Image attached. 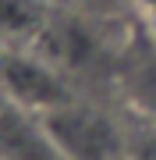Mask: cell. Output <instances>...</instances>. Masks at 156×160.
<instances>
[{
	"mask_svg": "<svg viewBox=\"0 0 156 160\" xmlns=\"http://www.w3.org/2000/svg\"><path fill=\"white\" fill-rule=\"evenodd\" d=\"M43 118L68 160H124V128H117L99 110H89L71 100Z\"/></svg>",
	"mask_w": 156,
	"mask_h": 160,
	"instance_id": "obj_1",
	"label": "cell"
},
{
	"mask_svg": "<svg viewBox=\"0 0 156 160\" xmlns=\"http://www.w3.org/2000/svg\"><path fill=\"white\" fill-rule=\"evenodd\" d=\"M0 92L7 96V103L39 110V114H50V110L71 103V92L64 86L60 71L50 61L35 57L29 50H18V46H7L0 53Z\"/></svg>",
	"mask_w": 156,
	"mask_h": 160,
	"instance_id": "obj_2",
	"label": "cell"
},
{
	"mask_svg": "<svg viewBox=\"0 0 156 160\" xmlns=\"http://www.w3.org/2000/svg\"><path fill=\"white\" fill-rule=\"evenodd\" d=\"M0 160H68L57 135L39 110L4 103L0 107Z\"/></svg>",
	"mask_w": 156,
	"mask_h": 160,
	"instance_id": "obj_3",
	"label": "cell"
},
{
	"mask_svg": "<svg viewBox=\"0 0 156 160\" xmlns=\"http://www.w3.org/2000/svg\"><path fill=\"white\" fill-rule=\"evenodd\" d=\"M50 25L43 0H0V46H21L39 39Z\"/></svg>",
	"mask_w": 156,
	"mask_h": 160,
	"instance_id": "obj_4",
	"label": "cell"
},
{
	"mask_svg": "<svg viewBox=\"0 0 156 160\" xmlns=\"http://www.w3.org/2000/svg\"><path fill=\"white\" fill-rule=\"evenodd\" d=\"M145 22H149V29H153V39H156V0H149V4H145Z\"/></svg>",
	"mask_w": 156,
	"mask_h": 160,
	"instance_id": "obj_5",
	"label": "cell"
},
{
	"mask_svg": "<svg viewBox=\"0 0 156 160\" xmlns=\"http://www.w3.org/2000/svg\"><path fill=\"white\" fill-rule=\"evenodd\" d=\"M4 103H7V96H4V92H0V107H4Z\"/></svg>",
	"mask_w": 156,
	"mask_h": 160,
	"instance_id": "obj_6",
	"label": "cell"
}]
</instances>
